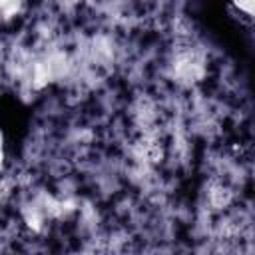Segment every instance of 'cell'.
<instances>
[{"label":"cell","instance_id":"obj_1","mask_svg":"<svg viewBox=\"0 0 255 255\" xmlns=\"http://www.w3.org/2000/svg\"><path fill=\"white\" fill-rule=\"evenodd\" d=\"M18 4V0H0V10H10Z\"/></svg>","mask_w":255,"mask_h":255}]
</instances>
